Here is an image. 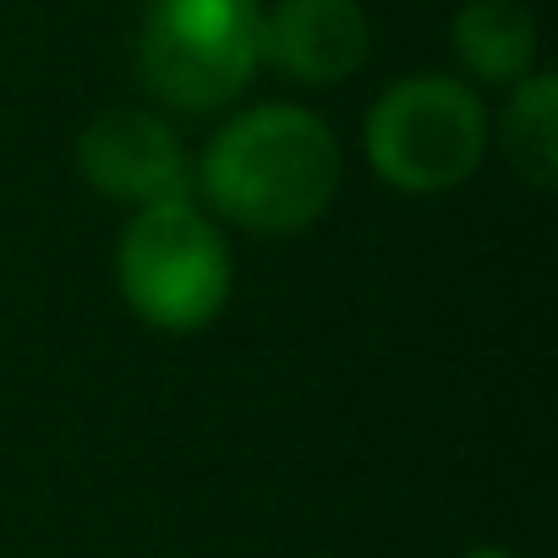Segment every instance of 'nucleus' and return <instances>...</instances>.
Segmentation results:
<instances>
[{
    "instance_id": "f257e3e1",
    "label": "nucleus",
    "mask_w": 558,
    "mask_h": 558,
    "mask_svg": "<svg viewBox=\"0 0 558 558\" xmlns=\"http://www.w3.org/2000/svg\"><path fill=\"white\" fill-rule=\"evenodd\" d=\"M345 192V143L313 110L291 99L235 105L192 154V197L246 235H302Z\"/></svg>"
},
{
    "instance_id": "f03ea898",
    "label": "nucleus",
    "mask_w": 558,
    "mask_h": 558,
    "mask_svg": "<svg viewBox=\"0 0 558 558\" xmlns=\"http://www.w3.org/2000/svg\"><path fill=\"white\" fill-rule=\"evenodd\" d=\"M132 66L159 116L219 121L263 72V0H143Z\"/></svg>"
},
{
    "instance_id": "7ed1b4c3",
    "label": "nucleus",
    "mask_w": 558,
    "mask_h": 558,
    "mask_svg": "<svg viewBox=\"0 0 558 558\" xmlns=\"http://www.w3.org/2000/svg\"><path fill=\"white\" fill-rule=\"evenodd\" d=\"M116 291L154 335L208 329L235 291V257L225 225L197 197L132 208L116 235Z\"/></svg>"
},
{
    "instance_id": "20e7f679",
    "label": "nucleus",
    "mask_w": 558,
    "mask_h": 558,
    "mask_svg": "<svg viewBox=\"0 0 558 558\" xmlns=\"http://www.w3.org/2000/svg\"><path fill=\"white\" fill-rule=\"evenodd\" d=\"M493 148V110L482 88L454 72L395 77L362 121L367 170L405 197H444L465 186Z\"/></svg>"
},
{
    "instance_id": "39448f33",
    "label": "nucleus",
    "mask_w": 558,
    "mask_h": 558,
    "mask_svg": "<svg viewBox=\"0 0 558 558\" xmlns=\"http://www.w3.org/2000/svg\"><path fill=\"white\" fill-rule=\"evenodd\" d=\"M77 175L121 208H148L192 197V148L154 105H110L77 132Z\"/></svg>"
},
{
    "instance_id": "423d86ee",
    "label": "nucleus",
    "mask_w": 558,
    "mask_h": 558,
    "mask_svg": "<svg viewBox=\"0 0 558 558\" xmlns=\"http://www.w3.org/2000/svg\"><path fill=\"white\" fill-rule=\"evenodd\" d=\"M373 56L362 0H263V66L296 88H340Z\"/></svg>"
},
{
    "instance_id": "0eeeda50",
    "label": "nucleus",
    "mask_w": 558,
    "mask_h": 558,
    "mask_svg": "<svg viewBox=\"0 0 558 558\" xmlns=\"http://www.w3.org/2000/svg\"><path fill=\"white\" fill-rule=\"evenodd\" d=\"M454 77L471 88H514L542 66V28L525 0H460L449 17Z\"/></svg>"
},
{
    "instance_id": "6e6552de",
    "label": "nucleus",
    "mask_w": 558,
    "mask_h": 558,
    "mask_svg": "<svg viewBox=\"0 0 558 558\" xmlns=\"http://www.w3.org/2000/svg\"><path fill=\"white\" fill-rule=\"evenodd\" d=\"M493 148H504L509 170L531 192L558 186V77L547 66L504 88V110L493 116Z\"/></svg>"
},
{
    "instance_id": "1a4fd4ad",
    "label": "nucleus",
    "mask_w": 558,
    "mask_h": 558,
    "mask_svg": "<svg viewBox=\"0 0 558 558\" xmlns=\"http://www.w3.org/2000/svg\"><path fill=\"white\" fill-rule=\"evenodd\" d=\"M460 558H514V547H504V542H476V547H465Z\"/></svg>"
}]
</instances>
